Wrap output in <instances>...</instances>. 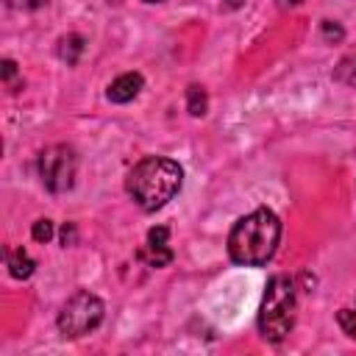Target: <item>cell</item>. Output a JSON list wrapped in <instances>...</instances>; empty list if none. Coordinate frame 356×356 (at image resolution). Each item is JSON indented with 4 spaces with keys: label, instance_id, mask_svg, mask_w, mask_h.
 Returning a JSON list of instances; mask_svg holds the SVG:
<instances>
[{
    "label": "cell",
    "instance_id": "obj_1",
    "mask_svg": "<svg viewBox=\"0 0 356 356\" xmlns=\"http://www.w3.org/2000/svg\"><path fill=\"white\" fill-rule=\"evenodd\" d=\"M281 242V220L273 209L261 206L239 217L228 234V256L242 267H261L273 259Z\"/></svg>",
    "mask_w": 356,
    "mask_h": 356
},
{
    "label": "cell",
    "instance_id": "obj_14",
    "mask_svg": "<svg viewBox=\"0 0 356 356\" xmlns=\"http://www.w3.org/2000/svg\"><path fill=\"white\" fill-rule=\"evenodd\" d=\"M3 83H6L11 92H17V89H14V86H17V64H14L11 58L3 61Z\"/></svg>",
    "mask_w": 356,
    "mask_h": 356
},
{
    "label": "cell",
    "instance_id": "obj_8",
    "mask_svg": "<svg viewBox=\"0 0 356 356\" xmlns=\"http://www.w3.org/2000/svg\"><path fill=\"white\" fill-rule=\"evenodd\" d=\"M136 259L145 261L147 267H164L172 261V250L167 245H153V242H145L139 250H136Z\"/></svg>",
    "mask_w": 356,
    "mask_h": 356
},
{
    "label": "cell",
    "instance_id": "obj_15",
    "mask_svg": "<svg viewBox=\"0 0 356 356\" xmlns=\"http://www.w3.org/2000/svg\"><path fill=\"white\" fill-rule=\"evenodd\" d=\"M323 33H325V39H342V28L337 22H331V19L323 22Z\"/></svg>",
    "mask_w": 356,
    "mask_h": 356
},
{
    "label": "cell",
    "instance_id": "obj_7",
    "mask_svg": "<svg viewBox=\"0 0 356 356\" xmlns=\"http://www.w3.org/2000/svg\"><path fill=\"white\" fill-rule=\"evenodd\" d=\"M6 264H8V273H11V278H17V281H25V278H31V275H33V270H36V261L31 259V253H28L25 248L8 250V253H6Z\"/></svg>",
    "mask_w": 356,
    "mask_h": 356
},
{
    "label": "cell",
    "instance_id": "obj_4",
    "mask_svg": "<svg viewBox=\"0 0 356 356\" xmlns=\"http://www.w3.org/2000/svg\"><path fill=\"white\" fill-rule=\"evenodd\" d=\"M103 314H106V306L97 295H92L89 289H78L75 295H70L56 317V325L61 331V337H70V339H78V337H86L92 334L100 323H103Z\"/></svg>",
    "mask_w": 356,
    "mask_h": 356
},
{
    "label": "cell",
    "instance_id": "obj_20",
    "mask_svg": "<svg viewBox=\"0 0 356 356\" xmlns=\"http://www.w3.org/2000/svg\"><path fill=\"white\" fill-rule=\"evenodd\" d=\"M106 3H120V0H106Z\"/></svg>",
    "mask_w": 356,
    "mask_h": 356
},
{
    "label": "cell",
    "instance_id": "obj_19",
    "mask_svg": "<svg viewBox=\"0 0 356 356\" xmlns=\"http://www.w3.org/2000/svg\"><path fill=\"white\" fill-rule=\"evenodd\" d=\"M145 3H164V0H145Z\"/></svg>",
    "mask_w": 356,
    "mask_h": 356
},
{
    "label": "cell",
    "instance_id": "obj_16",
    "mask_svg": "<svg viewBox=\"0 0 356 356\" xmlns=\"http://www.w3.org/2000/svg\"><path fill=\"white\" fill-rule=\"evenodd\" d=\"M75 242V225L72 222H67L64 228H61V245L67 248V245H72Z\"/></svg>",
    "mask_w": 356,
    "mask_h": 356
},
{
    "label": "cell",
    "instance_id": "obj_10",
    "mask_svg": "<svg viewBox=\"0 0 356 356\" xmlns=\"http://www.w3.org/2000/svg\"><path fill=\"white\" fill-rule=\"evenodd\" d=\"M206 108H209V95H206V89L197 86V83H192V86L186 89V111H189L192 117H203Z\"/></svg>",
    "mask_w": 356,
    "mask_h": 356
},
{
    "label": "cell",
    "instance_id": "obj_18",
    "mask_svg": "<svg viewBox=\"0 0 356 356\" xmlns=\"http://www.w3.org/2000/svg\"><path fill=\"white\" fill-rule=\"evenodd\" d=\"M222 3H225V6H228V8H239V6H242V3H245V0H222Z\"/></svg>",
    "mask_w": 356,
    "mask_h": 356
},
{
    "label": "cell",
    "instance_id": "obj_13",
    "mask_svg": "<svg viewBox=\"0 0 356 356\" xmlns=\"http://www.w3.org/2000/svg\"><path fill=\"white\" fill-rule=\"evenodd\" d=\"M31 236L36 242H50L53 239V222L50 220H36L33 228H31Z\"/></svg>",
    "mask_w": 356,
    "mask_h": 356
},
{
    "label": "cell",
    "instance_id": "obj_2",
    "mask_svg": "<svg viewBox=\"0 0 356 356\" xmlns=\"http://www.w3.org/2000/svg\"><path fill=\"white\" fill-rule=\"evenodd\" d=\"M181 184H184V170L178 161L167 156H145L128 172L125 192L142 211H159L181 192Z\"/></svg>",
    "mask_w": 356,
    "mask_h": 356
},
{
    "label": "cell",
    "instance_id": "obj_3",
    "mask_svg": "<svg viewBox=\"0 0 356 356\" xmlns=\"http://www.w3.org/2000/svg\"><path fill=\"white\" fill-rule=\"evenodd\" d=\"M295 312H298L295 281L284 273L273 275L264 286L259 306V334L267 342H284L295 328Z\"/></svg>",
    "mask_w": 356,
    "mask_h": 356
},
{
    "label": "cell",
    "instance_id": "obj_6",
    "mask_svg": "<svg viewBox=\"0 0 356 356\" xmlns=\"http://www.w3.org/2000/svg\"><path fill=\"white\" fill-rule=\"evenodd\" d=\"M142 86H145V78H142L139 72H122V75H117V78L108 83L106 97H108L111 103H131V100L142 92Z\"/></svg>",
    "mask_w": 356,
    "mask_h": 356
},
{
    "label": "cell",
    "instance_id": "obj_9",
    "mask_svg": "<svg viewBox=\"0 0 356 356\" xmlns=\"http://www.w3.org/2000/svg\"><path fill=\"white\" fill-rule=\"evenodd\" d=\"M83 47H86L83 36H78V33H67V36H61V39H58V47H56V53H58V58H61V61H67V64H75V61L81 58Z\"/></svg>",
    "mask_w": 356,
    "mask_h": 356
},
{
    "label": "cell",
    "instance_id": "obj_12",
    "mask_svg": "<svg viewBox=\"0 0 356 356\" xmlns=\"http://www.w3.org/2000/svg\"><path fill=\"white\" fill-rule=\"evenodd\" d=\"M337 323L342 325V331H345L348 337L356 339V309H339V312H337Z\"/></svg>",
    "mask_w": 356,
    "mask_h": 356
},
{
    "label": "cell",
    "instance_id": "obj_11",
    "mask_svg": "<svg viewBox=\"0 0 356 356\" xmlns=\"http://www.w3.org/2000/svg\"><path fill=\"white\" fill-rule=\"evenodd\" d=\"M334 75H337V81H342V83H348V86H356V56L339 61V67H337Z\"/></svg>",
    "mask_w": 356,
    "mask_h": 356
},
{
    "label": "cell",
    "instance_id": "obj_17",
    "mask_svg": "<svg viewBox=\"0 0 356 356\" xmlns=\"http://www.w3.org/2000/svg\"><path fill=\"white\" fill-rule=\"evenodd\" d=\"M11 8H36V6H42V3H47V0H6Z\"/></svg>",
    "mask_w": 356,
    "mask_h": 356
},
{
    "label": "cell",
    "instance_id": "obj_5",
    "mask_svg": "<svg viewBox=\"0 0 356 356\" xmlns=\"http://www.w3.org/2000/svg\"><path fill=\"white\" fill-rule=\"evenodd\" d=\"M78 156L70 145H53L39 153V178L50 192H67L75 184Z\"/></svg>",
    "mask_w": 356,
    "mask_h": 356
}]
</instances>
